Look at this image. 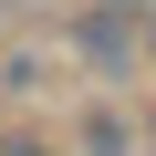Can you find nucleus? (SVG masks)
Wrapping results in <instances>:
<instances>
[{
	"label": "nucleus",
	"mask_w": 156,
	"mask_h": 156,
	"mask_svg": "<svg viewBox=\"0 0 156 156\" xmlns=\"http://www.w3.org/2000/svg\"><path fill=\"white\" fill-rule=\"evenodd\" d=\"M104 11H146V0H104Z\"/></svg>",
	"instance_id": "f257e3e1"
}]
</instances>
